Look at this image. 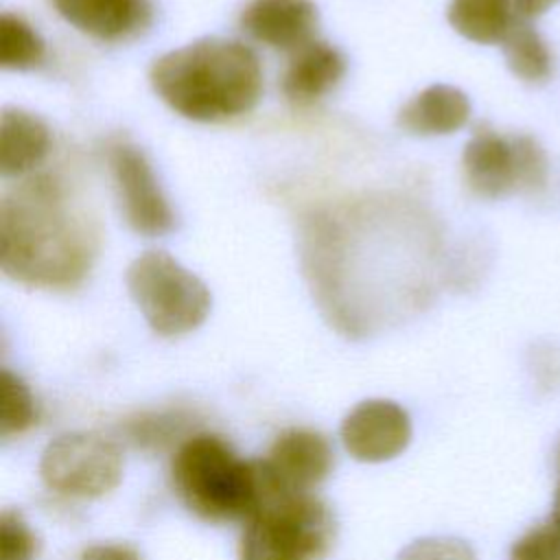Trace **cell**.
Here are the masks:
<instances>
[{
  "label": "cell",
  "instance_id": "1",
  "mask_svg": "<svg viewBox=\"0 0 560 560\" xmlns=\"http://www.w3.org/2000/svg\"><path fill=\"white\" fill-rule=\"evenodd\" d=\"M98 252V228L63 182L35 175L0 201V269L35 289H74Z\"/></svg>",
  "mask_w": 560,
  "mask_h": 560
},
{
  "label": "cell",
  "instance_id": "2",
  "mask_svg": "<svg viewBox=\"0 0 560 560\" xmlns=\"http://www.w3.org/2000/svg\"><path fill=\"white\" fill-rule=\"evenodd\" d=\"M149 81L175 114L197 122L247 114L262 96L258 55L225 37H201L164 52L153 61Z\"/></svg>",
  "mask_w": 560,
  "mask_h": 560
},
{
  "label": "cell",
  "instance_id": "3",
  "mask_svg": "<svg viewBox=\"0 0 560 560\" xmlns=\"http://www.w3.org/2000/svg\"><path fill=\"white\" fill-rule=\"evenodd\" d=\"M258 503L249 514L238 560H326L335 547L337 518L311 492L284 490L256 462Z\"/></svg>",
  "mask_w": 560,
  "mask_h": 560
},
{
  "label": "cell",
  "instance_id": "4",
  "mask_svg": "<svg viewBox=\"0 0 560 560\" xmlns=\"http://www.w3.org/2000/svg\"><path fill=\"white\" fill-rule=\"evenodd\" d=\"M171 483L182 505L206 523L247 521L258 503L256 462H245L214 433H192L171 459Z\"/></svg>",
  "mask_w": 560,
  "mask_h": 560
},
{
  "label": "cell",
  "instance_id": "5",
  "mask_svg": "<svg viewBox=\"0 0 560 560\" xmlns=\"http://www.w3.org/2000/svg\"><path fill=\"white\" fill-rule=\"evenodd\" d=\"M125 280L149 328L162 337L186 335L210 313L212 298L206 282L166 252H142L127 267Z\"/></svg>",
  "mask_w": 560,
  "mask_h": 560
},
{
  "label": "cell",
  "instance_id": "6",
  "mask_svg": "<svg viewBox=\"0 0 560 560\" xmlns=\"http://www.w3.org/2000/svg\"><path fill=\"white\" fill-rule=\"evenodd\" d=\"M462 166L468 188L486 199L514 190L536 192L547 184L549 162L545 149L527 133L505 136L481 122L468 138Z\"/></svg>",
  "mask_w": 560,
  "mask_h": 560
},
{
  "label": "cell",
  "instance_id": "7",
  "mask_svg": "<svg viewBox=\"0 0 560 560\" xmlns=\"http://www.w3.org/2000/svg\"><path fill=\"white\" fill-rule=\"evenodd\" d=\"M122 466V451L114 440L94 431H72L44 448L39 475L50 492L96 499L120 483Z\"/></svg>",
  "mask_w": 560,
  "mask_h": 560
},
{
  "label": "cell",
  "instance_id": "8",
  "mask_svg": "<svg viewBox=\"0 0 560 560\" xmlns=\"http://www.w3.org/2000/svg\"><path fill=\"white\" fill-rule=\"evenodd\" d=\"M116 197L129 228L142 236H162L175 228V212L144 151L131 142L107 147Z\"/></svg>",
  "mask_w": 560,
  "mask_h": 560
},
{
  "label": "cell",
  "instance_id": "9",
  "mask_svg": "<svg viewBox=\"0 0 560 560\" xmlns=\"http://www.w3.org/2000/svg\"><path fill=\"white\" fill-rule=\"evenodd\" d=\"M409 440V413L394 400H363L341 422L343 448L359 462L376 464L394 459L407 448Z\"/></svg>",
  "mask_w": 560,
  "mask_h": 560
},
{
  "label": "cell",
  "instance_id": "10",
  "mask_svg": "<svg viewBox=\"0 0 560 560\" xmlns=\"http://www.w3.org/2000/svg\"><path fill=\"white\" fill-rule=\"evenodd\" d=\"M262 464L284 490L311 492L332 470L335 453L322 433L293 427L276 438Z\"/></svg>",
  "mask_w": 560,
  "mask_h": 560
},
{
  "label": "cell",
  "instance_id": "11",
  "mask_svg": "<svg viewBox=\"0 0 560 560\" xmlns=\"http://www.w3.org/2000/svg\"><path fill=\"white\" fill-rule=\"evenodd\" d=\"M238 24L258 44L295 52L313 42L319 13L313 0H249Z\"/></svg>",
  "mask_w": 560,
  "mask_h": 560
},
{
  "label": "cell",
  "instance_id": "12",
  "mask_svg": "<svg viewBox=\"0 0 560 560\" xmlns=\"http://www.w3.org/2000/svg\"><path fill=\"white\" fill-rule=\"evenodd\" d=\"M52 4L70 26L101 42L136 37L153 15L149 0H52Z\"/></svg>",
  "mask_w": 560,
  "mask_h": 560
},
{
  "label": "cell",
  "instance_id": "13",
  "mask_svg": "<svg viewBox=\"0 0 560 560\" xmlns=\"http://www.w3.org/2000/svg\"><path fill=\"white\" fill-rule=\"evenodd\" d=\"M343 74L346 57L341 50L328 42L313 39L289 59L280 79V90L291 103L306 105L332 92Z\"/></svg>",
  "mask_w": 560,
  "mask_h": 560
},
{
  "label": "cell",
  "instance_id": "14",
  "mask_svg": "<svg viewBox=\"0 0 560 560\" xmlns=\"http://www.w3.org/2000/svg\"><path fill=\"white\" fill-rule=\"evenodd\" d=\"M470 118V101L455 85L433 83L409 98L396 116V125L409 136H448Z\"/></svg>",
  "mask_w": 560,
  "mask_h": 560
},
{
  "label": "cell",
  "instance_id": "15",
  "mask_svg": "<svg viewBox=\"0 0 560 560\" xmlns=\"http://www.w3.org/2000/svg\"><path fill=\"white\" fill-rule=\"evenodd\" d=\"M50 142V129L39 116L4 107L0 114V175H26L48 155Z\"/></svg>",
  "mask_w": 560,
  "mask_h": 560
},
{
  "label": "cell",
  "instance_id": "16",
  "mask_svg": "<svg viewBox=\"0 0 560 560\" xmlns=\"http://www.w3.org/2000/svg\"><path fill=\"white\" fill-rule=\"evenodd\" d=\"M446 18L475 44H501L518 20L512 0H451Z\"/></svg>",
  "mask_w": 560,
  "mask_h": 560
},
{
  "label": "cell",
  "instance_id": "17",
  "mask_svg": "<svg viewBox=\"0 0 560 560\" xmlns=\"http://www.w3.org/2000/svg\"><path fill=\"white\" fill-rule=\"evenodd\" d=\"M122 433L140 451H164L182 444L195 431V411L184 407H168L160 411H142L122 422Z\"/></svg>",
  "mask_w": 560,
  "mask_h": 560
},
{
  "label": "cell",
  "instance_id": "18",
  "mask_svg": "<svg viewBox=\"0 0 560 560\" xmlns=\"http://www.w3.org/2000/svg\"><path fill=\"white\" fill-rule=\"evenodd\" d=\"M508 68L527 83H542L553 72V55L542 35L527 24L516 20L505 39L501 42Z\"/></svg>",
  "mask_w": 560,
  "mask_h": 560
},
{
  "label": "cell",
  "instance_id": "19",
  "mask_svg": "<svg viewBox=\"0 0 560 560\" xmlns=\"http://www.w3.org/2000/svg\"><path fill=\"white\" fill-rule=\"evenodd\" d=\"M46 57L42 35L18 13L0 15V66L4 70H31Z\"/></svg>",
  "mask_w": 560,
  "mask_h": 560
},
{
  "label": "cell",
  "instance_id": "20",
  "mask_svg": "<svg viewBox=\"0 0 560 560\" xmlns=\"http://www.w3.org/2000/svg\"><path fill=\"white\" fill-rule=\"evenodd\" d=\"M0 435H22L39 420V409L31 387L11 370L0 372Z\"/></svg>",
  "mask_w": 560,
  "mask_h": 560
},
{
  "label": "cell",
  "instance_id": "21",
  "mask_svg": "<svg viewBox=\"0 0 560 560\" xmlns=\"http://www.w3.org/2000/svg\"><path fill=\"white\" fill-rule=\"evenodd\" d=\"M39 553V538L24 516L15 510L0 514V560H35Z\"/></svg>",
  "mask_w": 560,
  "mask_h": 560
},
{
  "label": "cell",
  "instance_id": "22",
  "mask_svg": "<svg viewBox=\"0 0 560 560\" xmlns=\"http://www.w3.org/2000/svg\"><path fill=\"white\" fill-rule=\"evenodd\" d=\"M510 560H560V527L553 521L534 525L512 545Z\"/></svg>",
  "mask_w": 560,
  "mask_h": 560
},
{
  "label": "cell",
  "instance_id": "23",
  "mask_svg": "<svg viewBox=\"0 0 560 560\" xmlns=\"http://www.w3.org/2000/svg\"><path fill=\"white\" fill-rule=\"evenodd\" d=\"M396 560H477L468 542L453 536H427L409 542Z\"/></svg>",
  "mask_w": 560,
  "mask_h": 560
},
{
  "label": "cell",
  "instance_id": "24",
  "mask_svg": "<svg viewBox=\"0 0 560 560\" xmlns=\"http://www.w3.org/2000/svg\"><path fill=\"white\" fill-rule=\"evenodd\" d=\"M79 560H142V553L127 542H98L88 547Z\"/></svg>",
  "mask_w": 560,
  "mask_h": 560
},
{
  "label": "cell",
  "instance_id": "25",
  "mask_svg": "<svg viewBox=\"0 0 560 560\" xmlns=\"http://www.w3.org/2000/svg\"><path fill=\"white\" fill-rule=\"evenodd\" d=\"M516 15L521 20H529V18H538L542 15L547 9H551L558 0H512Z\"/></svg>",
  "mask_w": 560,
  "mask_h": 560
},
{
  "label": "cell",
  "instance_id": "26",
  "mask_svg": "<svg viewBox=\"0 0 560 560\" xmlns=\"http://www.w3.org/2000/svg\"><path fill=\"white\" fill-rule=\"evenodd\" d=\"M551 521L560 527V486L556 490V499H553V514H551Z\"/></svg>",
  "mask_w": 560,
  "mask_h": 560
}]
</instances>
